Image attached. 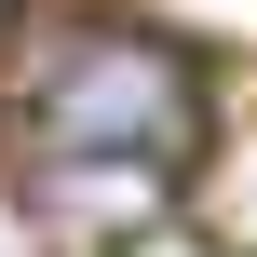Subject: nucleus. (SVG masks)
<instances>
[{
    "mask_svg": "<svg viewBox=\"0 0 257 257\" xmlns=\"http://www.w3.org/2000/svg\"><path fill=\"white\" fill-rule=\"evenodd\" d=\"M190 54L176 41H149V27H81L54 68H41V95H27V136L41 149H81V163H149V149H176L190 136Z\"/></svg>",
    "mask_w": 257,
    "mask_h": 257,
    "instance_id": "obj_1",
    "label": "nucleus"
},
{
    "mask_svg": "<svg viewBox=\"0 0 257 257\" xmlns=\"http://www.w3.org/2000/svg\"><path fill=\"white\" fill-rule=\"evenodd\" d=\"M217 203H230V217L257 230V163H244V176H217Z\"/></svg>",
    "mask_w": 257,
    "mask_h": 257,
    "instance_id": "obj_2",
    "label": "nucleus"
},
{
    "mask_svg": "<svg viewBox=\"0 0 257 257\" xmlns=\"http://www.w3.org/2000/svg\"><path fill=\"white\" fill-rule=\"evenodd\" d=\"M0 14H14V0H0Z\"/></svg>",
    "mask_w": 257,
    "mask_h": 257,
    "instance_id": "obj_3",
    "label": "nucleus"
}]
</instances>
